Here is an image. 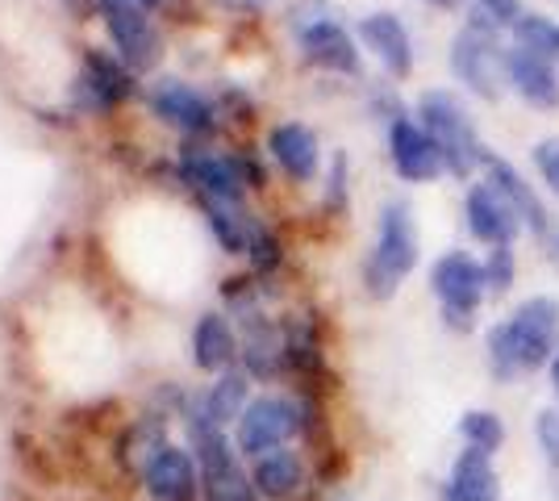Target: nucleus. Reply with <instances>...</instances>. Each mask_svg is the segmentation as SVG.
I'll use <instances>...</instances> for the list:
<instances>
[{
  "mask_svg": "<svg viewBox=\"0 0 559 501\" xmlns=\"http://www.w3.org/2000/svg\"><path fill=\"white\" fill-rule=\"evenodd\" d=\"M559 351V301L526 297L510 318L492 322L485 334V368L497 384H513L543 372Z\"/></svg>",
  "mask_w": 559,
  "mask_h": 501,
  "instance_id": "nucleus-1",
  "label": "nucleus"
},
{
  "mask_svg": "<svg viewBox=\"0 0 559 501\" xmlns=\"http://www.w3.org/2000/svg\"><path fill=\"white\" fill-rule=\"evenodd\" d=\"M414 267H418V230H414L409 205H405V201H393V205H384V214H380V235H376L372 255L364 263L368 297H376V301L396 297L401 281H405Z\"/></svg>",
  "mask_w": 559,
  "mask_h": 501,
  "instance_id": "nucleus-2",
  "label": "nucleus"
},
{
  "mask_svg": "<svg viewBox=\"0 0 559 501\" xmlns=\"http://www.w3.org/2000/svg\"><path fill=\"white\" fill-rule=\"evenodd\" d=\"M418 118H421L418 126L435 139V146H439V155H443V164L451 176H467L472 167L485 164L480 134H476V126H472V118H467V109L460 105L455 93H443V88L421 93Z\"/></svg>",
  "mask_w": 559,
  "mask_h": 501,
  "instance_id": "nucleus-3",
  "label": "nucleus"
},
{
  "mask_svg": "<svg viewBox=\"0 0 559 501\" xmlns=\"http://www.w3.org/2000/svg\"><path fill=\"white\" fill-rule=\"evenodd\" d=\"M497 34L501 29H492L489 22L472 17L467 29H460L455 43H451V72H455V80L464 84L467 93L485 96V100H497L501 88L510 84V75H506L510 50H501Z\"/></svg>",
  "mask_w": 559,
  "mask_h": 501,
  "instance_id": "nucleus-4",
  "label": "nucleus"
},
{
  "mask_svg": "<svg viewBox=\"0 0 559 501\" xmlns=\"http://www.w3.org/2000/svg\"><path fill=\"white\" fill-rule=\"evenodd\" d=\"M430 288L439 297V310L451 331L467 334L476 326V313L489 297V281H485V263L472 260L467 251H447L443 260L430 267Z\"/></svg>",
  "mask_w": 559,
  "mask_h": 501,
  "instance_id": "nucleus-5",
  "label": "nucleus"
},
{
  "mask_svg": "<svg viewBox=\"0 0 559 501\" xmlns=\"http://www.w3.org/2000/svg\"><path fill=\"white\" fill-rule=\"evenodd\" d=\"M301 430V402H293V397H255L247 406V414L238 418V427H234V448H238V455L259 460V455L276 452V448H288Z\"/></svg>",
  "mask_w": 559,
  "mask_h": 501,
  "instance_id": "nucleus-6",
  "label": "nucleus"
},
{
  "mask_svg": "<svg viewBox=\"0 0 559 501\" xmlns=\"http://www.w3.org/2000/svg\"><path fill=\"white\" fill-rule=\"evenodd\" d=\"M192 427V448H197V464H201V485H205V498L210 501H259L255 480L247 477V468L238 464V452L230 448V439L222 430L201 427V422H188Z\"/></svg>",
  "mask_w": 559,
  "mask_h": 501,
  "instance_id": "nucleus-7",
  "label": "nucleus"
},
{
  "mask_svg": "<svg viewBox=\"0 0 559 501\" xmlns=\"http://www.w3.org/2000/svg\"><path fill=\"white\" fill-rule=\"evenodd\" d=\"M389 155H393L396 176H401V180H414V184H430V180H439L447 171L435 139L421 130L418 121H409V118H393Z\"/></svg>",
  "mask_w": 559,
  "mask_h": 501,
  "instance_id": "nucleus-8",
  "label": "nucleus"
},
{
  "mask_svg": "<svg viewBox=\"0 0 559 501\" xmlns=\"http://www.w3.org/2000/svg\"><path fill=\"white\" fill-rule=\"evenodd\" d=\"M439 501H506L497 455L472 452V448L455 452L443 485H439Z\"/></svg>",
  "mask_w": 559,
  "mask_h": 501,
  "instance_id": "nucleus-9",
  "label": "nucleus"
},
{
  "mask_svg": "<svg viewBox=\"0 0 559 501\" xmlns=\"http://www.w3.org/2000/svg\"><path fill=\"white\" fill-rule=\"evenodd\" d=\"M464 214H467L472 239H480L485 247H513L518 230H522V217H518V210L510 205V196L492 189L489 180L467 192Z\"/></svg>",
  "mask_w": 559,
  "mask_h": 501,
  "instance_id": "nucleus-10",
  "label": "nucleus"
},
{
  "mask_svg": "<svg viewBox=\"0 0 559 501\" xmlns=\"http://www.w3.org/2000/svg\"><path fill=\"white\" fill-rule=\"evenodd\" d=\"M146 493L155 501H197L201 493V464L188 448H159L155 460L142 468Z\"/></svg>",
  "mask_w": 559,
  "mask_h": 501,
  "instance_id": "nucleus-11",
  "label": "nucleus"
},
{
  "mask_svg": "<svg viewBox=\"0 0 559 501\" xmlns=\"http://www.w3.org/2000/svg\"><path fill=\"white\" fill-rule=\"evenodd\" d=\"M114 47L130 72H151L164 59V34L151 22V13H105Z\"/></svg>",
  "mask_w": 559,
  "mask_h": 501,
  "instance_id": "nucleus-12",
  "label": "nucleus"
},
{
  "mask_svg": "<svg viewBox=\"0 0 559 501\" xmlns=\"http://www.w3.org/2000/svg\"><path fill=\"white\" fill-rule=\"evenodd\" d=\"M297 38H301L305 59H309L313 68L359 75V50H355L350 34L338 22H330V17H313V22H305L301 29H297Z\"/></svg>",
  "mask_w": 559,
  "mask_h": 501,
  "instance_id": "nucleus-13",
  "label": "nucleus"
},
{
  "mask_svg": "<svg viewBox=\"0 0 559 501\" xmlns=\"http://www.w3.org/2000/svg\"><path fill=\"white\" fill-rule=\"evenodd\" d=\"M247 393H251V377H247V372H222V377L205 389V397L192 406L188 422H201V427H213V430L238 427V418L251 406Z\"/></svg>",
  "mask_w": 559,
  "mask_h": 501,
  "instance_id": "nucleus-14",
  "label": "nucleus"
},
{
  "mask_svg": "<svg viewBox=\"0 0 559 501\" xmlns=\"http://www.w3.org/2000/svg\"><path fill=\"white\" fill-rule=\"evenodd\" d=\"M359 38L384 63L389 75L405 80V75L414 72V43H409V29L401 25L396 13H372V17H364L359 22Z\"/></svg>",
  "mask_w": 559,
  "mask_h": 501,
  "instance_id": "nucleus-15",
  "label": "nucleus"
},
{
  "mask_svg": "<svg viewBox=\"0 0 559 501\" xmlns=\"http://www.w3.org/2000/svg\"><path fill=\"white\" fill-rule=\"evenodd\" d=\"M185 171H188V180L205 192L210 201H222V205H238V196H242V189H247V171L259 180L255 167L238 164V159H230V155H213V151H205V155H188Z\"/></svg>",
  "mask_w": 559,
  "mask_h": 501,
  "instance_id": "nucleus-16",
  "label": "nucleus"
},
{
  "mask_svg": "<svg viewBox=\"0 0 559 501\" xmlns=\"http://www.w3.org/2000/svg\"><path fill=\"white\" fill-rule=\"evenodd\" d=\"M506 75H510L513 93L531 100L535 109H556L559 105V68L535 50L513 47L510 59H506Z\"/></svg>",
  "mask_w": 559,
  "mask_h": 501,
  "instance_id": "nucleus-17",
  "label": "nucleus"
},
{
  "mask_svg": "<svg viewBox=\"0 0 559 501\" xmlns=\"http://www.w3.org/2000/svg\"><path fill=\"white\" fill-rule=\"evenodd\" d=\"M251 480H255L259 498L267 501H297L309 485V468H305L301 452L293 448H276V452L259 455L255 468H251Z\"/></svg>",
  "mask_w": 559,
  "mask_h": 501,
  "instance_id": "nucleus-18",
  "label": "nucleus"
},
{
  "mask_svg": "<svg viewBox=\"0 0 559 501\" xmlns=\"http://www.w3.org/2000/svg\"><path fill=\"white\" fill-rule=\"evenodd\" d=\"M480 167H485V180H489L492 189L510 196V205L518 210L522 226H526V230H535L538 239H543V235H547V226H551V222H547V205H543V201H538V192L522 180V171H518L513 164H506L501 155H492V151H485V164Z\"/></svg>",
  "mask_w": 559,
  "mask_h": 501,
  "instance_id": "nucleus-19",
  "label": "nucleus"
},
{
  "mask_svg": "<svg viewBox=\"0 0 559 501\" xmlns=\"http://www.w3.org/2000/svg\"><path fill=\"white\" fill-rule=\"evenodd\" d=\"M151 109H155L167 126H180L188 134L213 130V105L197 93V88L180 84V80H164V84L151 93Z\"/></svg>",
  "mask_w": 559,
  "mask_h": 501,
  "instance_id": "nucleus-20",
  "label": "nucleus"
},
{
  "mask_svg": "<svg viewBox=\"0 0 559 501\" xmlns=\"http://www.w3.org/2000/svg\"><path fill=\"white\" fill-rule=\"evenodd\" d=\"M242 359H247V377H259V381H272V377H280L288 368L284 334L263 313L242 318Z\"/></svg>",
  "mask_w": 559,
  "mask_h": 501,
  "instance_id": "nucleus-21",
  "label": "nucleus"
},
{
  "mask_svg": "<svg viewBox=\"0 0 559 501\" xmlns=\"http://www.w3.org/2000/svg\"><path fill=\"white\" fill-rule=\"evenodd\" d=\"M267 151L293 180H313L318 176V139L301 121H284L267 134Z\"/></svg>",
  "mask_w": 559,
  "mask_h": 501,
  "instance_id": "nucleus-22",
  "label": "nucleus"
},
{
  "mask_svg": "<svg viewBox=\"0 0 559 501\" xmlns=\"http://www.w3.org/2000/svg\"><path fill=\"white\" fill-rule=\"evenodd\" d=\"M238 351V338H234L226 313H201L197 331H192V359L201 372H226Z\"/></svg>",
  "mask_w": 559,
  "mask_h": 501,
  "instance_id": "nucleus-23",
  "label": "nucleus"
},
{
  "mask_svg": "<svg viewBox=\"0 0 559 501\" xmlns=\"http://www.w3.org/2000/svg\"><path fill=\"white\" fill-rule=\"evenodd\" d=\"M460 439H464V448H472V452L497 455L506 448L510 430H506V418L497 409H467L464 418H460Z\"/></svg>",
  "mask_w": 559,
  "mask_h": 501,
  "instance_id": "nucleus-24",
  "label": "nucleus"
},
{
  "mask_svg": "<svg viewBox=\"0 0 559 501\" xmlns=\"http://www.w3.org/2000/svg\"><path fill=\"white\" fill-rule=\"evenodd\" d=\"M84 63H88V72H84L80 84H84L88 93H96V105H114V100H126V96H130L134 84H130V75L121 72L109 55L88 50V59H84Z\"/></svg>",
  "mask_w": 559,
  "mask_h": 501,
  "instance_id": "nucleus-25",
  "label": "nucleus"
},
{
  "mask_svg": "<svg viewBox=\"0 0 559 501\" xmlns=\"http://www.w3.org/2000/svg\"><path fill=\"white\" fill-rule=\"evenodd\" d=\"M205 210H210V226L217 242L230 251V255H247L251 251V239H255V222L242 214H234L230 205H222V201H205Z\"/></svg>",
  "mask_w": 559,
  "mask_h": 501,
  "instance_id": "nucleus-26",
  "label": "nucleus"
},
{
  "mask_svg": "<svg viewBox=\"0 0 559 501\" xmlns=\"http://www.w3.org/2000/svg\"><path fill=\"white\" fill-rule=\"evenodd\" d=\"M513 34H518V47L522 50H535V55H543L547 63H556L559 68V25L551 22V17L526 13L522 22L513 25Z\"/></svg>",
  "mask_w": 559,
  "mask_h": 501,
  "instance_id": "nucleus-27",
  "label": "nucleus"
},
{
  "mask_svg": "<svg viewBox=\"0 0 559 501\" xmlns=\"http://www.w3.org/2000/svg\"><path fill=\"white\" fill-rule=\"evenodd\" d=\"M535 448L547 464V473H559V402L535 414Z\"/></svg>",
  "mask_w": 559,
  "mask_h": 501,
  "instance_id": "nucleus-28",
  "label": "nucleus"
},
{
  "mask_svg": "<svg viewBox=\"0 0 559 501\" xmlns=\"http://www.w3.org/2000/svg\"><path fill=\"white\" fill-rule=\"evenodd\" d=\"M513 276H518V260H513V247H489V260H485V281H489V293L501 297L513 288Z\"/></svg>",
  "mask_w": 559,
  "mask_h": 501,
  "instance_id": "nucleus-29",
  "label": "nucleus"
},
{
  "mask_svg": "<svg viewBox=\"0 0 559 501\" xmlns=\"http://www.w3.org/2000/svg\"><path fill=\"white\" fill-rule=\"evenodd\" d=\"M472 17L489 22L492 29H513L526 13H522L518 0H472Z\"/></svg>",
  "mask_w": 559,
  "mask_h": 501,
  "instance_id": "nucleus-30",
  "label": "nucleus"
},
{
  "mask_svg": "<svg viewBox=\"0 0 559 501\" xmlns=\"http://www.w3.org/2000/svg\"><path fill=\"white\" fill-rule=\"evenodd\" d=\"M251 263H255V272H272V267H280V242L272 230H263V226H255V239H251Z\"/></svg>",
  "mask_w": 559,
  "mask_h": 501,
  "instance_id": "nucleus-31",
  "label": "nucleus"
},
{
  "mask_svg": "<svg viewBox=\"0 0 559 501\" xmlns=\"http://www.w3.org/2000/svg\"><path fill=\"white\" fill-rule=\"evenodd\" d=\"M535 167H538V176L547 180V189L559 196V139H543V143L535 146Z\"/></svg>",
  "mask_w": 559,
  "mask_h": 501,
  "instance_id": "nucleus-32",
  "label": "nucleus"
},
{
  "mask_svg": "<svg viewBox=\"0 0 559 501\" xmlns=\"http://www.w3.org/2000/svg\"><path fill=\"white\" fill-rule=\"evenodd\" d=\"M326 205L334 210V214H338V210H347V159H343V155H334V164H330Z\"/></svg>",
  "mask_w": 559,
  "mask_h": 501,
  "instance_id": "nucleus-33",
  "label": "nucleus"
},
{
  "mask_svg": "<svg viewBox=\"0 0 559 501\" xmlns=\"http://www.w3.org/2000/svg\"><path fill=\"white\" fill-rule=\"evenodd\" d=\"M105 13H155L159 0H100Z\"/></svg>",
  "mask_w": 559,
  "mask_h": 501,
  "instance_id": "nucleus-34",
  "label": "nucleus"
},
{
  "mask_svg": "<svg viewBox=\"0 0 559 501\" xmlns=\"http://www.w3.org/2000/svg\"><path fill=\"white\" fill-rule=\"evenodd\" d=\"M217 4H226V9H234V13H251V9H259L263 0H217Z\"/></svg>",
  "mask_w": 559,
  "mask_h": 501,
  "instance_id": "nucleus-35",
  "label": "nucleus"
},
{
  "mask_svg": "<svg viewBox=\"0 0 559 501\" xmlns=\"http://www.w3.org/2000/svg\"><path fill=\"white\" fill-rule=\"evenodd\" d=\"M547 381H551V393H556V402H559V351H556V359L547 363Z\"/></svg>",
  "mask_w": 559,
  "mask_h": 501,
  "instance_id": "nucleus-36",
  "label": "nucleus"
},
{
  "mask_svg": "<svg viewBox=\"0 0 559 501\" xmlns=\"http://www.w3.org/2000/svg\"><path fill=\"white\" fill-rule=\"evenodd\" d=\"M547 493H551V501H559V473H547Z\"/></svg>",
  "mask_w": 559,
  "mask_h": 501,
  "instance_id": "nucleus-37",
  "label": "nucleus"
},
{
  "mask_svg": "<svg viewBox=\"0 0 559 501\" xmlns=\"http://www.w3.org/2000/svg\"><path fill=\"white\" fill-rule=\"evenodd\" d=\"M435 4H451V0H435Z\"/></svg>",
  "mask_w": 559,
  "mask_h": 501,
  "instance_id": "nucleus-38",
  "label": "nucleus"
},
{
  "mask_svg": "<svg viewBox=\"0 0 559 501\" xmlns=\"http://www.w3.org/2000/svg\"><path fill=\"white\" fill-rule=\"evenodd\" d=\"M80 4H84V0H80Z\"/></svg>",
  "mask_w": 559,
  "mask_h": 501,
  "instance_id": "nucleus-39",
  "label": "nucleus"
}]
</instances>
